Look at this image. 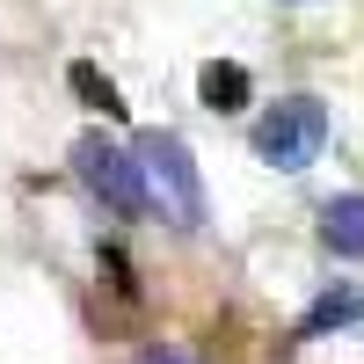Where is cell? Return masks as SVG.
I'll return each mask as SVG.
<instances>
[{
	"mask_svg": "<svg viewBox=\"0 0 364 364\" xmlns=\"http://www.w3.org/2000/svg\"><path fill=\"white\" fill-rule=\"evenodd\" d=\"M139 175H146V197L161 204V219L175 226H197L204 219V182H197V161L175 132H139Z\"/></svg>",
	"mask_w": 364,
	"mask_h": 364,
	"instance_id": "6da1fadb",
	"label": "cell"
},
{
	"mask_svg": "<svg viewBox=\"0 0 364 364\" xmlns=\"http://www.w3.org/2000/svg\"><path fill=\"white\" fill-rule=\"evenodd\" d=\"M321 146H328V109L314 95H284L277 109H262V124H255V161L284 168V175L314 168Z\"/></svg>",
	"mask_w": 364,
	"mask_h": 364,
	"instance_id": "7a4b0ae2",
	"label": "cell"
},
{
	"mask_svg": "<svg viewBox=\"0 0 364 364\" xmlns=\"http://www.w3.org/2000/svg\"><path fill=\"white\" fill-rule=\"evenodd\" d=\"M73 168H80V182L95 190L109 211H124V219H139L146 204V175H139V154H124V146H109L102 132H87V139H73Z\"/></svg>",
	"mask_w": 364,
	"mask_h": 364,
	"instance_id": "3957f363",
	"label": "cell"
},
{
	"mask_svg": "<svg viewBox=\"0 0 364 364\" xmlns=\"http://www.w3.org/2000/svg\"><path fill=\"white\" fill-rule=\"evenodd\" d=\"M197 95H204V109H219V117L248 109V66H233V58H211V66L197 73Z\"/></svg>",
	"mask_w": 364,
	"mask_h": 364,
	"instance_id": "277c9868",
	"label": "cell"
},
{
	"mask_svg": "<svg viewBox=\"0 0 364 364\" xmlns=\"http://www.w3.org/2000/svg\"><path fill=\"white\" fill-rule=\"evenodd\" d=\"M321 240L336 255H364V197H336L321 211Z\"/></svg>",
	"mask_w": 364,
	"mask_h": 364,
	"instance_id": "5b68a950",
	"label": "cell"
},
{
	"mask_svg": "<svg viewBox=\"0 0 364 364\" xmlns=\"http://www.w3.org/2000/svg\"><path fill=\"white\" fill-rule=\"evenodd\" d=\"M66 87H73V95H80L87 109H102V117H124V102H117V80H109L102 66H87V58H80V66H66Z\"/></svg>",
	"mask_w": 364,
	"mask_h": 364,
	"instance_id": "8992f818",
	"label": "cell"
},
{
	"mask_svg": "<svg viewBox=\"0 0 364 364\" xmlns=\"http://www.w3.org/2000/svg\"><path fill=\"white\" fill-rule=\"evenodd\" d=\"M357 321V291H328V299H314V314H306V328H299V336H328V328H350Z\"/></svg>",
	"mask_w": 364,
	"mask_h": 364,
	"instance_id": "52a82bcc",
	"label": "cell"
},
{
	"mask_svg": "<svg viewBox=\"0 0 364 364\" xmlns=\"http://www.w3.org/2000/svg\"><path fill=\"white\" fill-rule=\"evenodd\" d=\"M102 277H109L117 291H124V299L139 291V277H132V262H124V248H102Z\"/></svg>",
	"mask_w": 364,
	"mask_h": 364,
	"instance_id": "ba28073f",
	"label": "cell"
},
{
	"mask_svg": "<svg viewBox=\"0 0 364 364\" xmlns=\"http://www.w3.org/2000/svg\"><path fill=\"white\" fill-rule=\"evenodd\" d=\"M139 364H190V357H182V350H146Z\"/></svg>",
	"mask_w": 364,
	"mask_h": 364,
	"instance_id": "9c48e42d",
	"label": "cell"
}]
</instances>
